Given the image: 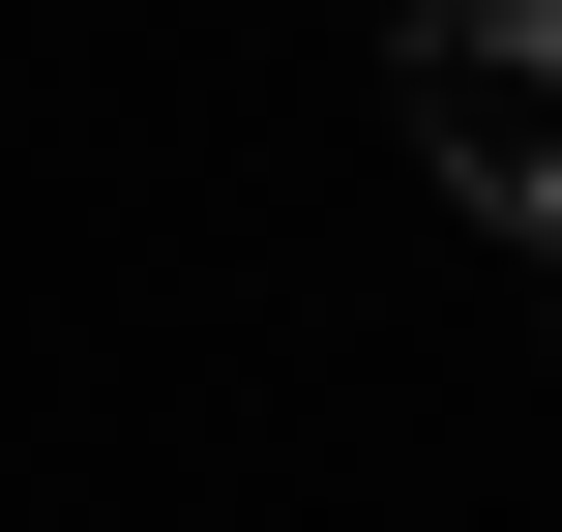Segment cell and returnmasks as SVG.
<instances>
[{"label": "cell", "instance_id": "6da1fadb", "mask_svg": "<svg viewBox=\"0 0 562 532\" xmlns=\"http://www.w3.org/2000/svg\"><path fill=\"white\" fill-rule=\"evenodd\" d=\"M385 118L474 237H562V0H415L385 30Z\"/></svg>", "mask_w": 562, "mask_h": 532}]
</instances>
